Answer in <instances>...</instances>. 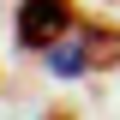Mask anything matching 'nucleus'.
<instances>
[{"label": "nucleus", "mask_w": 120, "mask_h": 120, "mask_svg": "<svg viewBox=\"0 0 120 120\" xmlns=\"http://www.w3.org/2000/svg\"><path fill=\"white\" fill-rule=\"evenodd\" d=\"M48 72H54V78H84V72H96V66H90V24H78V36L66 30V36L48 48Z\"/></svg>", "instance_id": "obj_2"}, {"label": "nucleus", "mask_w": 120, "mask_h": 120, "mask_svg": "<svg viewBox=\"0 0 120 120\" xmlns=\"http://www.w3.org/2000/svg\"><path fill=\"white\" fill-rule=\"evenodd\" d=\"M66 30H78V0H18L12 12V42L24 54H48Z\"/></svg>", "instance_id": "obj_1"}, {"label": "nucleus", "mask_w": 120, "mask_h": 120, "mask_svg": "<svg viewBox=\"0 0 120 120\" xmlns=\"http://www.w3.org/2000/svg\"><path fill=\"white\" fill-rule=\"evenodd\" d=\"M90 66H96V72L120 66V30H108V24H90Z\"/></svg>", "instance_id": "obj_3"}]
</instances>
